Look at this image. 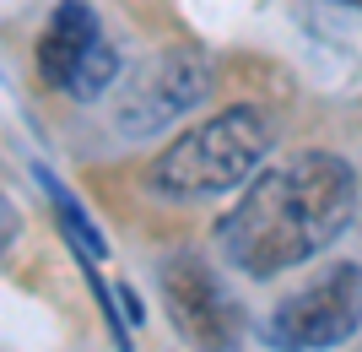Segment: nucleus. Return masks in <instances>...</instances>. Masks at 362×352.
Masks as SVG:
<instances>
[{"instance_id":"nucleus-5","label":"nucleus","mask_w":362,"mask_h":352,"mask_svg":"<svg viewBox=\"0 0 362 352\" xmlns=\"http://www.w3.org/2000/svg\"><path fill=\"white\" fill-rule=\"evenodd\" d=\"M38 76H44V87L65 92L76 103H92L119 81V49L108 44L103 22L87 0L54 6L49 28L38 33Z\"/></svg>"},{"instance_id":"nucleus-4","label":"nucleus","mask_w":362,"mask_h":352,"mask_svg":"<svg viewBox=\"0 0 362 352\" xmlns=\"http://www.w3.org/2000/svg\"><path fill=\"white\" fill-rule=\"evenodd\" d=\"M362 331V266L335 261L287 293L265 320V341L276 352H330Z\"/></svg>"},{"instance_id":"nucleus-1","label":"nucleus","mask_w":362,"mask_h":352,"mask_svg":"<svg viewBox=\"0 0 362 352\" xmlns=\"http://www.w3.org/2000/svg\"><path fill=\"white\" fill-rule=\"evenodd\" d=\"M357 174L335 152H292L276 169L255 174L227 217H216V249L233 271L271 282L314 261L351 228Z\"/></svg>"},{"instance_id":"nucleus-8","label":"nucleus","mask_w":362,"mask_h":352,"mask_svg":"<svg viewBox=\"0 0 362 352\" xmlns=\"http://www.w3.org/2000/svg\"><path fill=\"white\" fill-rule=\"evenodd\" d=\"M341 6H357V11H362V0H341Z\"/></svg>"},{"instance_id":"nucleus-2","label":"nucleus","mask_w":362,"mask_h":352,"mask_svg":"<svg viewBox=\"0 0 362 352\" xmlns=\"http://www.w3.org/2000/svg\"><path fill=\"white\" fill-rule=\"evenodd\" d=\"M271 120L265 108H222L211 120H200L195 130H184L151 157L146 169V184L168 200H211V195H227L238 190L243 179H255L259 157L271 152Z\"/></svg>"},{"instance_id":"nucleus-3","label":"nucleus","mask_w":362,"mask_h":352,"mask_svg":"<svg viewBox=\"0 0 362 352\" xmlns=\"http://www.w3.org/2000/svg\"><path fill=\"white\" fill-rule=\"evenodd\" d=\"M216 87V65L206 49H163L151 60L130 65V76L114 81L108 114L119 125V136H151L173 125L179 114H189L195 103H206Z\"/></svg>"},{"instance_id":"nucleus-7","label":"nucleus","mask_w":362,"mask_h":352,"mask_svg":"<svg viewBox=\"0 0 362 352\" xmlns=\"http://www.w3.org/2000/svg\"><path fill=\"white\" fill-rule=\"evenodd\" d=\"M33 174H38V184H44L49 200H54V212H60V233L71 239V249L81 255V266H87V271H98V261H108V239L98 233V222L81 212V200H76L71 190H60V179H54L49 169H33Z\"/></svg>"},{"instance_id":"nucleus-6","label":"nucleus","mask_w":362,"mask_h":352,"mask_svg":"<svg viewBox=\"0 0 362 352\" xmlns=\"http://www.w3.org/2000/svg\"><path fill=\"white\" fill-rule=\"evenodd\" d=\"M157 293H163V309L184 341H195L200 352H233L238 347L243 309L200 255H168L157 266Z\"/></svg>"}]
</instances>
